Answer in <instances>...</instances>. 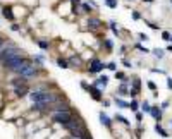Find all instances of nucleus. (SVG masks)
Here are the masks:
<instances>
[{
  "instance_id": "nucleus-1",
  "label": "nucleus",
  "mask_w": 172,
  "mask_h": 139,
  "mask_svg": "<svg viewBox=\"0 0 172 139\" xmlns=\"http://www.w3.org/2000/svg\"><path fill=\"white\" fill-rule=\"evenodd\" d=\"M24 55H22V52H19V53H14V55H10L7 60H4L2 62V65H4V69L9 70V72H14L16 74V70L21 67V64L24 62Z\"/></svg>"
},
{
  "instance_id": "nucleus-2",
  "label": "nucleus",
  "mask_w": 172,
  "mask_h": 139,
  "mask_svg": "<svg viewBox=\"0 0 172 139\" xmlns=\"http://www.w3.org/2000/svg\"><path fill=\"white\" fill-rule=\"evenodd\" d=\"M103 69H107V64L101 62L98 57H91L90 62H88L86 72H88V74H100V72H103Z\"/></svg>"
},
{
  "instance_id": "nucleus-3",
  "label": "nucleus",
  "mask_w": 172,
  "mask_h": 139,
  "mask_svg": "<svg viewBox=\"0 0 172 139\" xmlns=\"http://www.w3.org/2000/svg\"><path fill=\"white\" fill-rule=\"evenodd\" d=\"M72 117H74L72 110H64V112H53V113H52V120H53L55 124H60V125L71 122Z\"/></svg>"
},
{
  "instance_id": "nucleus-4",
  "label": "nucleus",
  "mask_w": 172,
  "mask_h": 139,
  "mask_svg": "<svg viewBox=\"0 0 172 139\" xmlns=\"http://www.w3.org/2000/svg\"><path fill=\"white\" fill-rule=\"evenodd\" d=\"M86 24H88V29H90V31H98V29L103 28V21H101L100 17H93V16L88 17Z\"/></svg>"
},
{
  "instance_id": "nucleus-5",
  "label": "nucleus",
  "mask_w": 172,
  "mask_h": 139,
  "mask_svg": "<svg viewBox=\"0 0 172 139\" xmlns=\"http://www.w3.org/2000/svg\"><path fill=\"white\" fill-rule=\"evenodd\" d=\"M30 93H31L30 84H22V86H16V88H14V95H16L17 98H26Z\"/></svg>"
},
{
  "instance_id": "nucleus-6",
  "label": "nucleus",
  "mask_w": 172,
  "mask_h": 139,
  "mask_svg": "<svg viewBox=\"0 0 172 139\" xmlns=\"http://www.w3.org/2000/svg\"><path fill=\"white\" fill-rule=\"evenodd\" d=\"M88 95H90V96L95 100V101H101V100H103V91H101L98 86H95V84H91V88H90V91H88Z\"/></svg>"
},
{
  "instance_id": "nucleus-7",
  "label": "nucleus",
  "mask_w": 172,
  "mask_h": 139,
  "mask_svg": "<svg viewBox=\"0 0 172 139\" xmlns=\"http://www.w3.org/2000/svg\"><path fill=\"white\" fill-rule=\"evenodd\" d=\"M2 16H4V19H7V21H14L16 19L14 7H12V5H4V7H2Z\"/></svg>"
},
{
  "instance_id": "nucleus-8",
  "label": "nucleus",
  "mask_w": 172,
  "mask_h": 139,
  "mask_svg": "<svg viewBox=\"0 0 172 139\" xmlns=\"http://www.w3.org/2000/svg\"><path fill=\"white\" fill-rule=\"evenodd\" d=\"M98 119H100L101 125H105L109 130H112V119L105 113V112H100V113H98Z\"/></svg>"
},
{
  "instance_id": "nucleus-9",
  "label": "nucleus",
  "mask_w": 172,
  "mask_h": 139,
  "mask_svg": "<svg viewBox=\"0 0 172 139\" xmlns=\"http://www.w3.org/2000/svg\"><path fill=\"white\" fill-rule=\"evenodd\" d=\"M93 84H95V86H98L100 90H105V88L109 86V76H105V74H103V76H100V77H96V79L93 81Z\"/></svg>"
},
{
  "instance_id": "nucleus-10",
  "label": "nucleus",
  "mask_w": 172,
  "mask_h": 139,
  "mask_svg": "<svg viewBox=\"0 0 172 139\" xmlns=\"http://www.w3.org/2000/svg\"><path fill=\"white\" fill-rule=\"evenodd\" d=\"M67 60H69V65H71L72 69H79V67L83 65V59L79 57V55H71Z\"/></svg>"
},
{
  "instance_id": "nucleus-11",
  "label": "nucleus",
  "mask_w": 172,
  "mask_h": 139,
  "mask_svg": "<svg viewBox=\"0 0 172 139\" xmlns=\"http://www.w3.org/2000/svg\"><path fill=\"white\" fill-rule=\"evenodd\" d=\"M150 115H152V117L157 120V122H162V119H163V110L160 108V107H152V110H150Z\"/></svg>"
},
{
  "instance_id": "nucleus-12",
  "label": "nucleus",
  "mask_w": 172,
  "mask_h": 139,
  "mask_svg": "<svg viewBox=\"0 0 172 139\" xmlns=\"http://www.w3.org/2000/svg\"><path fill=\"white\" fill-rule=\"evenodd\" d=\"M10 84H12V88H16V86H22V84H30V81H28V77H24V76H19V74H17V77L10 79Z\"/></svg>"
},
{
  "instance_id": "nucleus-13",
  "label": "nucleus",
  "mask_w": 172,
  "mask_h": 139,
  "mask_svg": "<svg viewBox=\"0 0 172 139\" xmlns=\"http://www.w3.org/2000/svg\"><path fill=\"white\" fill-rule=\"evenodd\" d=\"M119 108L122 110H129V101H126V100H122V96H114V100H112Z\"/></svg>"
},
{
  "instance_id": "nucleus-14",
  "label": "nucleus",
  "mask_w": 172,
  "mask_h": 139,
  "mask_svg": "<svg viewBox=\"0 0 172 139\" xmlns=\"http://www.w3.org/2000/svg\"><path fill=\"white\" fill-rule=\"evenodd\" d=\"M55 62H57V65H59L60 69H71V65H69V60L64 59V57H57V59H55Z\"/></svg>"
},
{
  "instance_id": "nucleus-15",
  "label": "nucleus",
  "mask_w": 172,
  "mask_h": 139,
  "mask_svg": "<svg viewBox=\"0 0 172 139\" xmlns=\"http://www.w3.org/2000/svg\"><path fill=\"white\" fill-rule=\"evenodd\" d=\"M101 48H105L107 52H112L114 50V41L110 38H103L101 40Z\"/></svg>"
},
{
  "instance_id": "nucleus-16",
  "label": "nucleus",
  "mask_w": 172,
  "mask_h": 139,
  "mask_svg": "<svg viewBox=\"0 0 172 139\" xmlns=\"http://www.w3.org/2000/svg\"><path fill=\"white\" fill-rule=\"evenodd\" d=\"M155 132H157L160 138H169V132H167V130L160 125V122H157V124H155Z\"/></svg>"
},
{
  "instance_id": "nucleus-17",
  "label": "nucleus",
  "mask_w": 172,
  "mask_h": 139,
  "mask_svg": "<svg viewBox=\"0 0 172 139\" xmlns=\"http://www.w3.org/2000/svg\"><path fill=\"white\" fill-rule=\"evenodd\" d=\"M114 119L117 120V122H119V124H122V125H124V127H129V125H131V124H129V120L126 119V117H124V115H121V113H115V117H114Z\"/></svg>"
},
{
  "instance_id": "nucleus-18",
  "label": "nucleus",
  "mask_w": 172,
  "mask_h": 139,
  "mask_svg": "<svg viewBox=\"0 0 172 139\" xmlns=\"http://www.w3.org/2000/svg\"><path fill=\"white\" fill-rule=\"evenodd\" d=\"M131 90L140 93V90H141V79H140V77H134V79L131 81Z\"/></svg>"
},
{
  "instance_id": "nucleus-19",
  "label": "nucleus",
  "mask_w": 172,
  "mask_h": 139,
  "mask_svg": "<svg viewBox=\"0 0 172 139\" xmlns=\"http://www.w3.org/2000/svg\"><path fill=\"white\" fill-rule=\"evenodd\" d=\"M152 53H153V55H155V57H157L158 60H162L163 57H165V50H162V48H153Z\"/></svg>"
},
{
  "instance_id": "nucleus-20",
  "label": "nucleus",
  "mask_w": 172,
  "mask_h": 139,
  "mask_svg": "<svg viewBox=\"0 0 172 139\" xmlns=\"http://www.w3.org/2000/svg\"><path fill=\"white\" fill-rule=\"evenodd\" d=\"M129 110H131V112H138V110H140V101L136 98H132L131 101H129Z\"/></svg>"
},
{
  "instance_id": "nucleus-21",
  "label": "nucleus",
  "mask_w": 172,
  "mask_h": 139,
  "mask_svg": "<svg viewBox=\"0 0 172 139\" xmlns=\"http://www.w3.org/2000/svg\"><path fill=\"white\" fill-rule=\"evenodd\" d=\"M36 45H38L41 50H48L50 48V41L48 40H36Z\"/></svg>"
},
{
  "instance_id": "nucleus-22",
  "label": "nucleus",
  "mask_w": 172,
  "mask_h": 139,
  "mask_svg": "<svg viewBox=\"0 0 172 139\" xmlns=\"http://www.w3.org/2000/svg\"><path fill=\"white\" fill-rule=\"evenodd\" d=\"M103 4H105L109 9H117V5H119V0H103Z\"/></svg>"
},
{
  "instance_id": "nucleus-23",
  "label": "nucleus",
  "mask_w": 172,
  "mask_h": 139,
  "mask_svg": "<svg viewBox=\"0 0 172 139\" xmlns=\"http://www.w3.org/2000/svg\"><path fill=\"white\" fill-rule=\"evenodd\" d=\"M114 76H115V79L117 81H126L127 79V76H126V72H122V70H115V72H114Z\"/></svg>"
},
{
  "instance_id": "nucleus-24",
  "label": "nucleus",
  "mask_w": 172,
  "mask_h": 139,
  "mask_svg": "<svg viewBox=\"0 0 172 139\" xmlns=\"http://www.w3.org/2000/svg\"><path fill=\"white\" fill-rule=\"evenodd\" d=\"M141 110L145 112V113H150V110H152V105H150L148 101H143V103H141Z\"/></svg>"
},
{
  "instance_id": "nucleus-25",
  "label": "nucleus",
  "mask_w": 172,
  "mask_h": 139,
  "mask_svg": "<svg viewBox=\"0 0 172 139\" xmlns=\"http://www.w3.org/2000/svg\"><path fill=\"white\" fill-rule=\"evenodd\" d=\"M171 38H172V34L169 31H162V40L163 41H171Z\"/></svg>"
},
{
  "instance_id": "nucleus-26",
  "label": "nucleus",
  "mask_w": 172,
  "mask_h": 139,
  "mask_svg": "<svg viewBox=\"0 0 172 139\" xmlns=\"http://www.w3.org/2000/svg\"><path fill=\"white\" fill-rule=\"evenodd\" d=\"M131 17H132L134 21H140V19H141V14H140V10H132V12H131Z\"/></svg>"
},
{
  "instance_id": "nucleus-27",
  "label": "nucleus",
  "mask_w": 172,
  "mask_h": 139,
  "mask_svg": "<svg viewBox=\"0 0 172 139\" xmlns=\"http://www.w3.org/2000/svg\"><path fill=\"white\" fill-rule=\"evenodd\" d=\"M107 69L112 70V72H115V70H117V64H115V62H109V64H107Z\"/></svg>"
},
{
  "instance_id": "nucleus-28",
  "label": "nucleus",
  "mask_w": 172,
  "mask_h": 139,
  "mask_svg": "<svg viewBox=\"0 0 172 139\" xmlns=\"http://www.w3.org/2000/svg\"><path fill=\"white\" fill-rule=\"evenodd\" d=\"M136 48L140 50V52H141V53H150V52H152V50L145 48V47H143V45H140V43H136Z\"/></svg>"
},
{
  "instance_id": "nucleus-29",
  "label": "nucleus",
  "mask_w": 172,
  "mask_h": 139,
  "mask_svg": "<svg viewBox=\"0 0 172 139\" xmlns=\"http://www.w3.org/2000/svg\"><path fill=\"white\" fill-rule=\"evenodd\" d=\"M110 29H112L114 34H117V36H119V28H115V22H114V21H110Z\"/></svg>"
},
{
  "instance_id": "nucleus-30",
  "label": "nucleus",
  "mask_w": 172,
  "mask_h": 139,
  "mask_svg": "<svg viewBox=\"0 0 172 139\" xmlns=\"http://www.w3.org/2000/svg\"><path fill=\"white\" fill-rule=\"evenodd\" d=\"M79 84H81V88L84 91H86V93H88V91H90V88H91V84H88V82H86V81H81V82H79Z\"/></svg>"
},
{
  "instance_id": "nucleus-31",
  "label": "nucleus",
  "mask_w": 172,
  "mask_h": 139,
  "mask_svg": "<svg viewBox=\"0 0 172 139\" xmlns=\"http://www.w3.org/2000/svg\"><path fill=\"white\" fill-rule=\"evenodd\" d=\"M146 86H148V90H152V91H157V84H155L153 81H148V82H146Z\"/></svg>"
},
{
  "instance_id": "nucleus-32",
  "label": "nucleus",
  "mask_w": 172,
  "mask_h": 139,
  "mask_svg": "<svg viewBox=\"0 0 172 139\" xmlns=\"http://www.w3.org/2000/svg\"><path fill=\"white\" fill-rule=\"evenodd\" d=\"M122 64H124V65H126L127 69H131V67H132V62H129L127 59H122Z\"/></svg>"
},
{
  "instance_id": "nucleus-33",
  "label": "nucleus",
  "mask_w": 172,
  "mask_h": 139,
  "mask_svg": "<svg viewBox=\"0 0 172 139\" xmlns=\"http://www.w3.org/2000/svg\"><path fill=\"white\" fill-rule=\"evenodd\" d=\"M10 29H12V31H16V33H17V31H21V26H19V24H16V22H14V24L10 26Z\"/></svg>"
},
{
  "instance_id": "nucleus-34",
  "label": "nucleus",
  "mask_w": 172,
  "mask_h": 139,
  "mask_svg": "<svg viewBox=\"0 0 172 139\" xmlns=\"http://www.w3.org/2000/svg\"><path fill=\"white\" fill-rule=\"evenodd\" d=\"M140 40H141V41H148L150 38H148V34H145V33H140Z\"/></svg>"
},
{
  "instance_id": "nucleus-35",
  "label": "nucleus",
  "mask_w": 172,
  "mask_h": 139,
  "mask_svg": "<svg viewBox=\"0 0 172 139\" xmlns=\"http://www.w3.org/2000/svg\"><path fill=\"white\" fill-rule=\"evenodd\" d=\"M69 2H71V5H72V7H78V5L81 4V0H69Z\"/></svg>"
},
{
  "instance_id": "nucleus-36",
  "label": "nucleus",
  "mask_w": 172,
  "mask_h": 139,
  "mask_svg": "<svg viewBox=\"0 0 172 139\" xmlns=\"http://www.w3.org/2000/svg\"><path fill=\"white\" fill-rule=\"evenodd\" d=\"M146 24H148L152 29H160V26H157V24H153V22H146Z\"/></svg>"
},
{
  "instance_id": "nucleus-37",
  "label": "nucleus",
  "mask_w": 172,
  "mask_h": 139,
  "mask_svg": "<svg viewBox=\"0 0 172 139\" xmlns=\"http://www.w3.org/2000/svg\"><path fill=\"white\" fill-rule=\"evenodd\" d=\"M167 88L172 91V77H167Z\"/></svg>"
},
{
  "instance_id": "nucleus-38",
  "label": "nucleus",
  "mask_w": 172,
  "mask_h": 139,
  "mask_svg": "<svg viewBox=\"0 0 172 139\" xmlns=\"http://www.w3.org/2000/svg\"><path fill=\"white\" fill-rule=\"evenodd\" d=\"M136 120H138V122H141L143 120V115L140 113V112H136Z\"/></svg>"
},
{
  "instance_id": "nucleus-39",
  "label": "nucleus",
  "mask_w": 172,
  "mask_h": 139,
  "mask_svg": "<svg viewBox=\"0 0 172 139\" xmlns=\"http://www.w3.org/2000/svg\"><path fill=\"white\" fill-rule=\"evenodd\" d=\"M4 47H5V40H4V38L0 36V50L4 48Z\"/></svg>"
},
{
  "instance_id": "nucleus-40",
  "label": "nucleus",
  "mask_w": 172,
  "mask_h": 139,
  "mask_svg": "<svg viewBox=\"0 0 172 139\" xmlns=\"http://www.w3.org/2000/svg\"><path fill=\"white\" fill-rule=\"evenodd\" d=\"M101 103H103V107H110V101L109 100H101Z\"/></svg>"
},
{
  "instance_id": "nucleus-41",
  "label": "nucleus",
  "mask_w": 172,
  "mask_h": 139,
  "mask_svg": "<svg viewBox=\"0 0 172 139\" xmlns=\"http://www.w3.org/2000/svg\"><path fill=\"white\" fill-rule=\"evenodd\" d=\"M167 107H169V101H163L162 103V110H167Z\"/></svg>"
},
{
  "instance_id": "nucleus-42",
  "label": "nucleus",
  "mask_w": 172,
  "mask_h": 139,
  "mask_svg": "<svg viewBox=\"0 0 172 139\" xmlns=\"http://www.w3.org/2000/svg\"><path fill=\"white\" fill-rule=\"evenodd\" d=\"M84 139H93V138H91V134H90V130L86 132V136H84Z\"/></svg>"
},
{
  "instance_id": "nucleus-43",
  "label": "nucleus",
  "mask_w": 172,
  "mask_h": 139,
  "mask_svg": "<svg viewBox=\"0 0 172 139\" xmlns=\"http://www.w3.org/2000/svg\"><path fill=\"white\" fill-rule=\"evenodd\" d=\"M167 52H169V53H172V45H169V47H167Z\"/></svg>"
},
{
  "instance_id": "nucleus-44",
  "label": "nucleus",
  "mask_w": 172,
  "mask_h": 139,
  "mask_svg": "<svg viewBox=\"0 0 172 139\" xmlns=\"http://www.w3.org/2000/svg\"><path fill=\"white\" fill-rule=\"evenodd\" d=\"M143 2H145V4H153L155 0H143Z\"/></svg>"
},
{
  "instance_id": "nucleus-45",
  "label": "nucleus",
  "mask_w": 172,
  "mask_h": 139,
  "mask_svg": "<svg viewBox=\"0 0 172 139\" xmlns=\"http://www.w3.org/2000/svg\"><path fill=\"white\" fill-rule=\"evenodd\" d=\"M171 125H172V120H171Z\"/></svg>"
},
{
  "instance_id": "nucleus-46",
  "label": "nucleus",
  "mask_w": 172,
  "mask_h": 139,
  "mask_svg": "<svg viewBox=\"0 0 172 139\" xmlns=\"http://www.w3.org/2000/svg\"><path fill=\"white\" fill-rule=\"evenodd\" d=\"M171 4H172V0H171Z\"/></svg>"
},
{
  "instance_id": "nucleus-47",
  "label": "nucleus",
  "mask_w": 172,
  "mask_h": 139,
  "mask_svg": "<svg viewBox=\"0 0 172 139\" xmlns=\"http://www.w3.org/2000/svg\"><path fill=\"white\" fill-rule=\"evenodd\" d=\"M171 41H172V38H171Z\"/></svg>"
}]
</instances>
